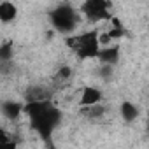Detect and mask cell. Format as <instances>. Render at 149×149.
I'll return each instance as SVG.
<instances>
[{
  "instance_id": "1",
  "label": "cell",
  "mask_w": 149,
  "mask_h": 149,
  "mask_svg": "<svg viewBox=\"0 0 149 149\" xmlns=\"http://www.w3.org/2000/svg\"><path fill=\"white\" fill-rule=\"evenodd\" d=\"M23 114H26L28 123L32 130L44 140H49L54 130L60 126L63 112L60 107L49 102V98L44 100H33L23 104Z\"/></svg>"
},
{
  "instance_id": "2",
  "label": "cell",
  "mask_w": 149,
  "mask_h": 149,
  "mask_svg": "<svg viewBox=\"0 0 149 149\" xmlns=\"http://www.w3.org/2000/svg\"><path fill=\"white\" fill-rule=\"evenodd\" d=\"M81 19L83 18H81L79 11L74 7L70 2H63V4L56 6L54 9H51V13H49V23H51V26L54 28L56 33L65 35V37L72 35L74 32L77 30Z\"/></svg>"
},
{
  "instance_id": "3",
  "label": "cell",
  "mask_w": 149,
  "mask_h": 149,
  "mask_svg": "<svg viewBox=\"0 0 149 149\" xmlns=\"http://www.w3.org/2000/svg\"><path fill=\"white\" fill-rule=\"evenodd\" d=\"M65 44L76 53L81 60H95L97 53L100 49V40H98V32L97 30H90L84 33H77V35H68Z\"/></svg>"
},
{
  "instance_id": "4",
  "label": "cell",
  "mask_w": 149,
  "mask_h": 149,
  "mask_svg": "<svg viewBox=\"0 0 149 149\" xmlns=\"http://www.w3.org/2000/svg\"><path fill=\"white\" fill-rule=\"evenodd\" d=\"M79 14L88 23H102L112 18L111 0H83L79 6Z\"/></svg>"
},
{
  "instance_id": "5",
  "label": "cell",
  "mask_w": 149,
  "mask_h": 149,
  "mask_svg": "<svg viewBox=\"0 0 149 149\" xmlns=\"http://www.w3.org/2000/svg\"><path fill=\"white\" fill-rule=\"evenodd\" d=\"M0 114L9 121H18L23 114V104L18 100H4L0 102Z\"/></svg>"
},
{
  "instance_id": "6",
  "label": "cell",
  "mask_w": 149,
  "mask_h": 149,
  "mask_svg": "<svg viewBox=\"0 0 149 149\" xmlns=\"http://www.w3.org/2000/svg\"><path fill=\"white\" fill-rule=\"evenodd\" d=\"M119 46H100L98 53H97V61L98 63H105V65H118L119 61Z\"/></svg>"
},
{
  "instance_id": "7",
  "label": "cell",
  "mask_w": 149,
  "mask_h": 149,
  "mask_svg": "<svg viewBox=\"0 0 149 149\" xmlns=\"http://www.w3.org/2000/svg\"><path fill=\"white\" fill-rule=\"evenodd\" d=\"M104 100V91L97 86H84L81 90V98H79V105L81 107H88V105H95L100 104Z\"/></svg>"
},
{
  "instance_id": "8",
  "label": "cell",
  "mask_w": 149,
  "mask_h": 149,
  "mask_svg": "<svg viewBox=\"0 0 149 149\" xmlns=\"http://www.w3.org/2000/svg\"><path fill=\"white\" fill-rule=\"evenodd\" d=\"M119 114H121V119L126 121V123H133L139 119L140 116V109L137 104L130 102V100H123L119 104Z\"/></svg>"
},
{
  "instance_id": "9",
  "label": "cell",
  "mask_w": 149,
  "mask_h": 149,
  "mask_svg": "<svg viewBox=\"0 0 149 149\" xmlns=\"http://www.w3.org/2000/svg\"><path fill=\"white\" fill-rule=\"evenodd\" d=\"M18 18V6L11 0H2L0 2V23L9 25Z\"/></svg>"
},
{
  "instance_id": "10",
  "label": "cell",
  "mask_w": 149,
  "mask_h": 149,
  "mask_svg": "<svg viewBox=\"0 0 149 149\" xmlns=\"http://www.w3.org/2000/svg\"><path fill=\"white\" fill-rule=\"evenodd\" d=\"M81 112L86 116V118H90V119H100V118H104L105 116V112H107V107L100 102V104H95V105H88V107H81Z\"/></svg>"
},
{
  "instance_id": "11",
  "label": "cell",
  "mask_w": 149,
  "mask_h": 149,
  "mask_svg": "<svg viewBox=\"0 0 149 149\" xmlns=\"http://www.w3.org/2000/svg\"><path fill=\"white\" fill-rule=\"evenodd\" d=\"M47 98V91L46 88L42 86H32L26 90V95H25V102H33V100H44Z\"/></svg>"
},
{
  "instance_id": "12",
  "label": "cell",
  "mask_w": 149,
  "mask_h": 149,
  "mask_svg": "<svg viewBox=\"0 0 149 149\" xmlns=\"http://www.w3.org/2000/svg\"><path fill=\"white\" fill-rule=\"evenodd\" d=\"M13 58H14V44L11 40L0 44V63L13 61Z\"/></svg>"
},
{
  "instance_id": "13",
  "label": "cell",
  "mask_w": 149,
  "mask_h": 149,
  "mask_svg": "<svg viewBox=\"0 0 149 149\" xmlns=\"http://www.w3.org/2000/svg\"><path fill=\"white\" fill-rule=\"evenodd\" d=\"M97 74H98V77H100V79L109 81V79L112 77V74H114V65H105V63H100V65H98Z\"/></svg>"
},
{
  "instance_id": "14",
  "label": "cell",
  "mask_w": 149,
  "mask_h": 149,
  "mask_svg": "<svg viewBox=\"0 0 149 149\" xmlns=\"http://www.w3.org/2000/svg\"><path fill=\"white\" fill-rule=\"evenodd\" d=\"M70 76H72V68L67 67V65H63L58 70V74H56V79L58 81H67V79H70Z\"/></svg>"
},
{
  "instance_id": "15",
  "label": "cell",
  "mask_w": 149,
  "mask_h": 149,
  "mask_svg": "<svg viewBox=\"0 0 149 149\" xmlns=\"http://www.w3.org/2000/svg\"><path fill=\"white\" fill-rule=\"evenodd\" d=\"M65 2H72V0H65Z\"/></svg>"
}]
</instances>
